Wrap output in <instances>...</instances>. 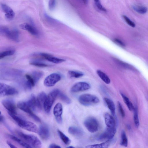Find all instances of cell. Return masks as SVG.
I'll list each match as a JSON object with an SVG mask.
<instances>
[{"label": "cell", "mask_w": 148, "mask_h": 148, "mask_svg": "<svg viewBox=\"0 0 148 148\" xmlns=\"http://www.w3.org/2000/svg\"><path fill=\"white\" fill-rule=\"evenodd\" d=\"M9 115L21 128L29 131L38 133V128L34 123L24 120L15 115L16 114L8 112Z\"/></svg>", "instance_id": "cell-1"}, {"label": "cell", "mask_w": 148, "mask_h": 148, "mask_svg": "<svg viewBox=\"0 0 148 148\" xmlns=\"http://www.w3.org/2000/svg\"><path fill=\"white\" fill-rule=\"evenodd\" d=\"M16 132L17 134L32 147L38 148L41 147V142L36 136L25 134L19 131H17Z\"/></svg>", "instance_id": "cell-2"}, {"label": "cell", "mask_w": 148, "mask_h": 148, "mask_svg": "<svg viewBox=\"0 0 148 148\" xmlns=\"http://www.w3.org/2000/svg\"><path fill=\"white\" fill-rule=\"evenodd\" d=\"M80 103L85 106H89L98 103L99 102V99L94 95L85 94L81 95L79 97Z\"/></svg>", "instance_id": "cell-3"}, {"label": "cell", "mask_w": 148, "mask_h": 148, "mask_svg": "<svg viewBox=\"0 0 148 148\" xmlns=\"http://www.w3.org/2000/svg\"><path fill=\"white\" fill-rule=\"evenodd\" d=\"M59 91L57 89H54L47 95L43 106L45 111L47 113H49L50 112L52 105L58 96Z\"/></svg>", "instance_id": "cell-4"}, {"label": "cell", "mask_w": 148, "mask_h": 148, "mask_svg": "<svg viewBox=\"0 0 148 148\" xmlns=\"http://www.w3.org/2000/svg\"><path fill=\"white\" fill-rule=\"evenodd\" d=\"M84 126L90 132L93 133L98 130L99 124L97 120L95 118L90 117L87 118L84 121Z\"/></svg>", "instance_id": "cell-5"}, {"label": "cell", "mask_w": 148, "mask_h": 148, "mask_svg": "<svg viewBox=\"0 0 148 148\" xmlns=\"http://www.w3.org/2000/svg\"><path fill=\"white\" fill-rule=\"evenodd\" d=\"M18 93V90L14 87L0 82V96L13 95Z\"/></svg>", "instance_id": "cell-6"}, {"label": "cell", "mask_w": 148, "mask_h": 148, "mask_svg": "<svg viewBox=\"0 0 148 148\" xmlns=\"http://www.w3.org/2000/svg\"><path fill=\"white\" fill-rule=\"evenodd\" d=\"M17 106L20 110L28 114L36 121L37 122L41 121L40 119L33 112L26 101L19 102L17 104Z\"/></svg>", "instance_id": "cell-7"}, {"label": "cell", "mask_w": 148, "mask_h": 148, "mask_svg": "<svg viewBox=\"0 0 148 148\" xmlns=\"http://www.w3.org/2000/svg\"><path fill=\"white\" fill-rule=\"evenodd\" d=\"M61 78V76L59 74L57 73L51 74L45 78L44 81V84L47 87L53 86L59 81Z\"/></svg>", "instance_id": "cell-8"}, {"label": "cell", "mask_w": 148, "mask_h": 148, "mask_svg": "<svg viewBox=\"0 0 148 148\" xmlns=\"http://www.w3.org/2000/svg\"><path fill=\"white\" fill-rule=\"evenodd\" d=\"M116 132L115 127L110 128L107 127L105 131L99 136L97 139L100 141L111 139L113 138Z\"/></svg>", "instance_id": "cell-9"}, {"label": "cell", "mask_w": 148, "mask_h": 148, "mask_svg": "<svg viewBox=\"0 0 148 148\" xmlns=\"http://www.w3.org/2000/svg\"><path fill=\"white\" fill-rule=\"evenodd\" d=\"M62 112L63 108L62 104L60 103H57L54 108L53 113L56 121L59 124L62 122Z\"/></svg>", "instance_id": "cell-10"}, {"label": "cell", "mask_w": 148, "mask_h": 148, "mask_svg": "<svg viewBox=\"0 0 148 148\" xmlns=\"http://www.w3.org/2000/svg\"><path fill=\"white\" fill-rule=\"evenodd\" d=\"M90 88V85L88 83L84 82H80L74 85L71 87V91L72 92H76L88 90Z\"/></svg>", "instance_id": "cell-11"}, {"label": "cell", "mask_w": 148, "mask_h": 148, "mask_svg": "<svg viewBox=\"0 0 148 148\" xmlns=\"http://www.w3.org/2000/svg\"><path fill=\"white\" fill-rule=\"evenodd\" d=\"M38 133L40 138L43 140H47L49 137V128L45 124H42L40 125Z\"/></svg>", "instance_id": "cell-12"}, {"label": "cell", "mask_w": 148, "mask_h": 148, "mask_svg": "<svg viewBox=\"0 0 148 148\" xmlns=\"http://www.w3.org/2000/svg\"><path fill=\"white\" fill-rule=\"evenodd\" d=\"M2 9L5 13L6 19L8 21H11L14 18L15 14L12 9L9 6L4 3L1 4Z\"/></svg>", "instance_id": "cell-13"}, {"label": "cell", "mask_w": 148, "mask_h": 148, "mask_svg": "<svg viewBox=\"0 0 148 148\" xmlns=\"http://www.w3.org/2000/svg\"><path fill=\"white\" fill-rule=\"evenodd\" d=\"M4 107L8 111V112L16 114V108L14 101L11 99H5L2 102Z\"/></svg>", "instance_id": "cell-14"}, {"label": "cell", "mask_w": 148, "mask_h": 148, "mask_svg": "<svg viewBox=\"0 0 148 148\" xmlns=\"http://www.w3.org/2000/svg\"><path fill=\"white\" fill-rule=\"evenodd\" d=\"M22 29L26 30L33 35L37 36L38 33L37 29L33 26L27 23H24L20 25Z\"/></svg>", "instance_id": "cell-15"}, {"label": "cell", "mask_w": 148, "mask_h": 148, "mask_svg": "<svg viewBox=\"0 0 148 148\" xmlns=\"http://www.w3.org/2000/svg\"><path fill=\"white\" fill-rule=\"evenodd\" d=\"M47 95L44 92H40L36 98L37 105L38 109L41 110L43 106L44 103Z\"/></svg>", "instance_id": "cell-16"}, {"label": "cell", "mask_w": 148, "mask_h": 148, "mask_svg": "<svg viewBox=\"0 0 148 148\" xmlns=\"http://www.w3.org/2000/svg\"><path fill=\"white\" fill-rule=\"evenodd\" d=\"M104 117L105 123L107 127L110 128L115 127V120L112 115L108 113H106L105 114Z\"/></svg>", "instance_id": "cell-17"}, {"label": "cell", "mask_w": 148, "mask_h": 148, "mask_svg": "<svg viewBox=\"0 0 148 148\" xmlns=\"http://www.w3.org/2000/svg\"><path fill=\"white\" fill-rule=\"evenodd\" d=\"M6 37L15 42H18L19 40V32L16 29L10 30Z\"/></svg>", "instance_id": "cell-18"}, {"label": "cell", "mask_w": 148, "mask_h": 148, "mask_svg": "<svg viewBox=\"0 0 148 148\" xmlns=\"http://www.w3.org/2000/svg\"><path fill=\"white\" fill-rule=\"evenodd\" d=\"M114 140L113 138L99 144H96L87 145L86 147L87 148H108L112 143Z\"/></svg>", "instance_id": "cell-19"}, {"label": "cell", "mask_w": 148, "mask_h": 148, "mask_svg": "<svg viewBox=\"0 0 148 148\" xmlns=\"http://www.w3.org/2000/svg\"><path fill=\"white\" fill-rule=\"evenodd\" d=\"M41 55L45 59L54 63H60L65 61L64 59L54 57L48 54L42 53Z\"/></svg>", "instance_id": "cell-20"}, {"label": "cell", "mask_w": 148, "mask_h": 148, "mask_svg": "<svg viewBox=\"0 0 148 148\" xmlns=\"http://www.w3.org/2000/svg\"><path fill=\"white\" fill-rule=\"evenodd\" d=\"M68 131L71 135L78 137L82 136L84 134L83 132L81 129L75 126L69 127Z\"/></svg>", "instance_id": "cell-21"}, {"label": "cell", "mask_w": 148, "mask_h": 148, "mask_svg": "<svg viewBox=\"0 0 148 148\" xmlns=\"http://www.w3.org/2000/svg\"><path fill=\"white\" fill-rule=\"evenodd\" d=\"M28 106L33 110L38 109L37 107L36 98L35 95H32L29 99L26 101Z\"/></svg>", "instance_id": "cell-22"}, {"label": "cell", "mask_w": 148, "mask_h": 148, "mask_svg": "<svg viewBox=\"0 0 148 148\" xmlns=\"http://www.w3.org/2000/svg\"><path fill=\"white\" fill-rule=\"evenodd\" d=\"M104 100L112 114L114 116L115 112V107L114 102L111 99L107 98H105Z\"/></svg>", "instance_id": "cell-23"}, {"label": "cell", "mask_w": 148, "mask_h": 148, "mask_svg": "<svg viewBox=\"0 0 148 148\" xmlns=\"http://www.w3.org/2000/svg\"><path fill=\"white\" fill-rule=\"evenodd\" d=\"M8 136L11 139L16 142L21 146L25 148H32V147L29 144L22 140L18 138L11 135H8Z\"/></svg>", "instance_id": "cell-24"}, {"label": "cell", "mask_w": 148, "mask_h": 148, "mask_svg": "<svg viewBox=\"0 0 148 148\" xmlns=\"http://www.w3.org/2000/svg\"><path fill=\"white\" fill-rule=\"evenodd\" d=\"M120 94L129 110L130 111H133L134 109V106L129 99L123 92H121Z\"/></svg>", "instance_id": "cell-25"}, {"label": "cell", "mask_w": 148, "mask_h": 148, "mask_svg": "<svg viewBox=\"0 0 148 148\" xmlns=\"http://www.w3.org/2000/svg\"><path fill=\"white\" fill-rule=\"evenodd\" d=\"M97 73L101 79L106 84H108L110 83V79L106 74L100 70H97Z\"/></svg>", "instance_id": "cell-26"}, {"label": "cell", "mask_w": 148, "mask_h": 148, "mask_svg": "<svg viewBox=\"0 0 148 148\" xmlns=\"http://www.w3.org/2000/svg\"><path fill=\"white\" fill-rule=\"evenodd\" d=\"M133 9L138 13L143 14L147 11V8L144 6L134 5L132 7Z\"/></svg>", "instance_id": "cell-27"}, {"label": "cell", "mask_w": 148, "mask_h": 148, "mask_svg": "<svg viewBox=\"0 0 148 148\" xmlns=\"http://www.w3.org/2000/svg\"><path fill=\"white\" fill-rule=\"evenodd\" d=\"M58 132L60 137L63 142L66 145H69L71 143L70 139L60 130H58Z\"/></svg>", "instance_id": "cell-28"}, {"label": "cell", "mask_w": 148, "mask_h": 148, "mask_svg": "<svg viewBox=\"0 0 148 148\" xmlns=\"http://www.w3.org/2000/svg\"><path fill=\"white\" fill-rule=\"evenodd\" d=\"M120 145L126 147L128 145V140L125 131L122 130L121 133Z\"/></svg>", "instance_id": "cell-29"}, {"label": "cell", "mask_w": 148, "mask_h": 148, "mask_svg": "<svg viewBox=\"0 0 148 148\" xmlns=\"http://www.w3.org/2000/svg\"><path fill=\"white\" fill-rule=\"evenodd\" d=\"M57 97L63 102L67 104H70L71 103L70 99L63 92L59 91Z\"/></svg>", "instance_id": "cell-30"}, {"label": "cell", "mask_w": 148, "mask_h": 148, "mask_svg": "<svg viewBox=\"0 0 148 148\" xmlns=\"http://www.w3.org/2000/svg\"><path fill=\"white\" fill-rule=\"evenodd\" d=\"M68 75L70 77L78 78L82 77L84 73L80 71H69L68 72Z\"/></svg>", "instance_id": "cell-31"}, {"label": "cell", "mask_w": 148, "mask_h": 148, "mask_svg": "<svg viewBox=\"0 0 148 148\" xmlns=\"http://www.w3.org/2000/svg\"><path fill=\"white\" fill-rule=\"evenodd\" d=\"M134 112V121L136 127L138 128L140 125L139 121L138 116V110L137 106H134V109L133 110Z\"/></svg>", "instance_id": "cell-32"}, {"label": "cell", "mask_w": 148, "mask_h": 148, "mask_svg": "<svg viewBox=\"0 0 148 148\" xmlns=\"http://www.w3.org/2000/svg\"><path fill=\"white\" fill-rule=\"evenodd\" d=\"M15 51L13 50L5 51L0 53V59L9 56L13 55L15 53Z\"/></svg>", "instance_id": "cell-33"}, {"label": "cell", "mask_w": 148, "mask_h": 148, "mask_svg": "<svg viewBox=\"0 0 148 148\" xmlns=\"http://www.w3.org/2000/svg\"><path fill=\"white\" fill-rule=\"evenodd\" d=\"M43 75L42 73L39 71H35L32 73V76L36 83L37 82Z\"/></svg>", "instance_id": "cell-34"}, {"label": "cell", "mask_w": 148, "mask_h": 148, "mask_svg": "<svg viewBox=\"0 0 148 148\" xmlns=\"http://www.w3.org/2000/svg\"><path fill=\"white\" fill-rule=\"evenodd\" d=\"M10 30L7 27L0 25V35L6 36Z\"/></svg>", "instance_id": "cell-35"}, {"label": "cell", "mask_w": 148, "mask_h": 148, "mask_svg": "<svg viewBox=\"0 0 148 148\" xmlns=\"http://www.w3.org/2000/svg\"><path fill=\"white\" fill-rule=\"evenodd\" d=\"M30 64L36 66L40 67H45L48 66L47 64L36 61H31Z\"/></svg>", "instance_id": "cell-36"}, {"label": "cell", "mask_w": 148, "mask_h": 148, "mask_svg": "<svg viewBox=\"0 0 148 148\" xmlns=\"http://www.w3.org/2000/svg\"><path fill=\"white\" fill-rule=\"evenodd\" d=\"M123 17L125 22L129 25L132 27H135V24L127 16L123 15Z\"/></svg>", "instance_id": "cell-37"}, {"label": "cell", "mask_w": 148, "mask_h": 148, "mask_svg": "<svg viewBox=\"0 0 148 148\" xmlns=\"http://www.w3.org/2000/svg\"><path fill=\"white\" fill-rule=\"evenodd\" d=\"M25 76L27 81L32 86V87L34 86L36 83L32 76L28 74H26Z\"/></svg>", "instance_id": "cell-38"}, {"label": "cell", "mask_w": 148, "mask_h": 148, "mask_svg": "<svg viewBox=\"0 0 148 148\" xmlns=\"http://www.w3.org/2000/svg\"><path fill=\"white\" fill-rule=\"evenodd\" d=\"M94 1L95 5L99 10L103 12H106V9L102 6L99 0H94Z\"/></svg>", "instance_id": "cell-39"}, {"label": "cell", "mask_w": 148, "mask_h": 148, "mask_svg": "<svg viewBox=\"0 0 148 148\" xmlns=\"http://www.w3.org/2000/svg\"><path fill=\"white\" fill-rule=\"evenodd\" d=\"M118 107L119 112L122 117H124L125 115V112L121 103L118 102Z\"/></svg>", "instance_id": "cell-40"}, {"label": "cell", "mask_w": 148, "mask_h": 148, "mask_svg": "<svg viewBox=\"0 0 148 148\" xmlns=\"http://www.w3.org/2000/svg\"><path fill=\"white\" fill-rule=\"evenodd\" d=\"M56 3V0H49L48 6L49 9L51 10H53L55 6Z\"/></svg>", "instance_id": "cell-41"}, {"label": "cell", "mask_w": 148, "mask_h": 148, "mask_svg": "<svg viewBox=\"0 0 148 148\" xmlns=\"http://www.w3.org/2000/svg\"><path fill=\"white\" fill-rule=\"evenodd\" d=\"M114 41L116 44L120 46L123 47L125 46V44L124 42L119 39H115Z\"/></svg>", "instance_id": "cell-42"}, {"label": "cell", "mask_w": 148, "mask_h": 148, "mask_svg": "<svg viewBox=\"0 0 148 148\" xmlns=\"http://www.w3.org/2000/svg\"><path fill=\"white\" fill-rule=\"evenodd\" d=\"M49 147V148H60L61 147L58 145L53 143L50 144Z\"/></svg>", "instance_id": "cell-43"}, {"label": "cell", "mask_w": 148, "mask_h": 148, "mask_svg": "<svg viewBox=\"0 0 148 148\" xmlns=\"http://www.w3.org/2000/svg\"><path fill=\"white\" fill-rule=\"evenodd\" d=\"M8 145L11 147L12 148H16V147L14 145L12 144L9 141L7 142Z\"/></svg>", "instance_id": "cell-44"}, {"label": "cell", "mask_w": 148, "mask_h": 148, "mask_svg": "<svg viewBox=\"0 0 148 148\" xmlns=\"http://www.w3.org/2000/svg\"><path fill=\"white\" fill-rule=\"evenodd\" d=\"M84 4H86L88 3V0H82Z\"/></svg>", "instance_id": "cell-45"}, {"label": "cell", "mask_w": 148, "mask_h": 148, "mask_svg": "<svg viewBox=\"0 0 148 148\" xmlns=\"http://www.w3.org/2000/svg\"><path fill=\"white\" fill-rule=\"evenodd\" d=\"M3 116H0V122L2 121L3 119Z\"/></svg>", "instance_id": "cell-46"}, {"label": "cell", "mask_w": 148, "mask_h": 148, "mask_svg": "<svg viewBox=\"0 0 148 148\" xmlns=\"http://www.w3.org/2000/svg\"><path fill=\"white\" fill-rule=\"evenodd\" d=\"M67 148H74V147H73V146H69V147H67Z\"/></svg>", "instance_id": "cell-47"}, {"label": "cell", "mask_w": 148, "mask_h": 148, "mask_svg": "<svg viewBox=\"0 0 148 148\" xmlns=\"http://www.w3.org/2000/svg\"><path fill=\"white\" fill-rule=\"evenodd\" d=\"M1 111H0V114H1Z\"/></svg>", "instance_id": "cell-48"}]
</instances>
